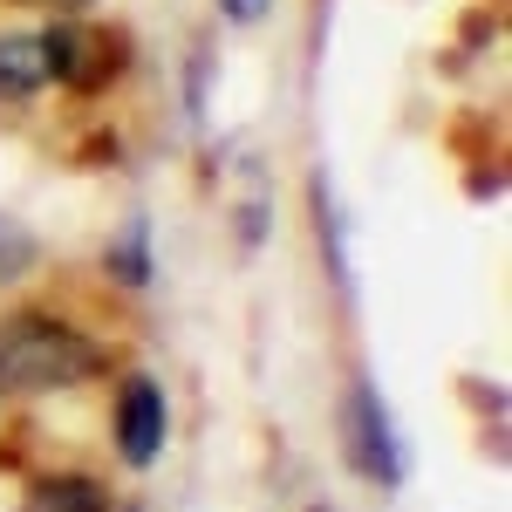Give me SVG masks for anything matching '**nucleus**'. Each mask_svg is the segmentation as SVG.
I'll list each match as a JSON object with an SVG mask.
<instances>
[{
  "label": "nucleus",
  "instance_id": "f257e3e1",
  "mask_svg": "<svg viewBox=\"0 0 512 512\" xmlns=\"http://www.w3.org/2000/svg\"><path fill=\"white\" fill-rule=\"evenodd\" d=\"M110 342L82 335L62 315H14L0 321V396H62L110 376Z\"/></svg>",
  "mask_w": 512,
  "mask_h": 512
},
{
  "label": "nucleus",
  "instance_id": "f03ea898",
  "mask_svg": "<svg viewBox=\"0 0 512 512\" xmlns=\"http://www.w3.org/2000/svg\"><path fill=\"white\" fill-rule=\"evenodd\" d=\"M342 451L376 492H396L410 478V444L396 431V410L390 396L376 390V376H355L349 396H342Z\"/></svg>",
  "mask_w": 512,
  "mask_h": 512
},
{
  "label": "nucleus",
  "instance_id": "7ed1b4c3",
  "mask_svg": "<svg viewBox=\"0 0 512 512\" xmlns=\"http://www.w3.org/2000/svg\"><path fill=\"white\" fill-rule=\"evenodd\" d=\"M110 444L130 472H151L171 444V390H164L151 369H130L110 396Z\"/></svg>",
  "mask_w": 512,
  "mask_h": 512
},
{
  "label": "nucleus",
  "instance_id": "20e7f679",
  "mask_svg": "<svg viewBox=\"0 0 512 512\" xmlns=\"http://www.w3.org/2000/svg\"><path fill=\"white\" fill-rule=\"evenodd\" d=\"M55 89V48L48 28H21V35H0V103H35Z\"/></svg>",
  "mask_w": 512,
  "mask_h": 512
},
{
  "label": "nucleus",
  "instance_id": "39448f33",
  "mask_svg": "<svg viewBox=\"0 0 512 512\" xmlns=\"http://www.w3.org/2000/svg\"><path fill=\"white\" fill-rule=\"evenodd\" d=\"M35 267H41V233L28 226V219L0 212V294H7V287H21Z\"/></svg>",
  "mask_w": 512,
  "mask_h": 512
},
{
  "label": "nucleus",
  "instance_id": "423d86ee",
  "mask_svg": "<svg viewBox=\"0 0 512 512\" xmlns=\"http://www.w3.org/2000/svg\"><path fill=\"white\" fill-rule=\"evenodd\" d=\"M110 274L123 287H151V226L144 219H130L117 239H110Z\"/></svg>",
  "mask_w": 512,
  "mask_h": 512
},
{
  "label": "nucleus",
  "instance_id": "0eeeda50",
  "mask_svg": "<svg viewBox=\"0 0 512 512\" xmlns=\"http://www.w3.org/2000/svg\"><path fill=\"white\" fill-rule=\"evenodd\" d=\"M35 512H110V499H103L96 478H41Z\"/></svg>",
  "mask_w": 512,
  "mask_h": 512
},
{
  "label": "nucleus",
  "instance_id": "6e6552de",
  "mask_svg": "<svg viewBox=\"0 0 512 512\" xmlns=\"http://www.w3.org/2000/svg\"><path fill=\"white\" fill-rule=\"evenodd\" d=\"M233 28H260V21H274V0H212Z\"/></svg>",
  "mask_w": 512,
  "mask_h": 512
},
{
  "label": "nucleus",
  "instance_id": "1a4fd4ad",
  "mask_svg": "<svg viewBox=\"0 0 512 512\" xmlns=\"http://www.w3.org/2000/svg\"><path fill=\"white\" fill-rule=\"evenodd\" d=\"M21 7H41V14H62V21H76V14H89L96 0H21Z\"/></svg>",
  "mask_w": 512,
  "mask_h": 512
},
{
  "label": "nucleus",
  "instance_id": "9d476101",
  "mask_svg": "<svg viewBox=\"0 0 512 512\" xmlns=\"http://www.w3.org/2000/svg\"><path fill=\"white\" fill-rule=\"evenodd\" d=\"M110 512H130V506H110Z\"/></svg>",
  "mask_w": 512,
  "mask_h": 512
}]
</instances>
